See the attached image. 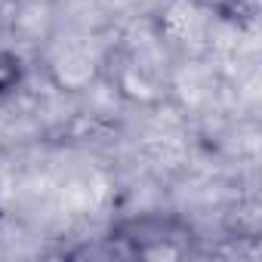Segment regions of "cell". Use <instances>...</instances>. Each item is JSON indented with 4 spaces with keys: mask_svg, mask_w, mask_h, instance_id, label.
<instances>
[{
    "mask_svg": "<svg viewBox=\"0 0 262 262\" xmlns=\"http://www.w3.org/2000/svg\"><path fill=\"white\" fill-rule=\"evenodd\" d=\"M25 74H28V68L19 53L0 50V99L19 93V86L25 83Z\"/></svg>",
    "mask_w": 262,
    "mask_h": 262,
    "instance_id": "6da1fadb",
    "label": "cell"
}]
</instances>
